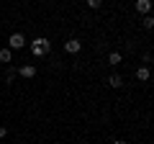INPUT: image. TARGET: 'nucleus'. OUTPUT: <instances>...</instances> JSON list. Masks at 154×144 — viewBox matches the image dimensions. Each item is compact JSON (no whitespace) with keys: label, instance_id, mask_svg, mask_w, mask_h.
Masks as SVG:
<instances>
[{"label":"nucleus","instance_id":"obj_2","mask_svg":"<svg viewBox=\"0 0 154 144\" xmlns=\"http://www.w3.org/2000/svg\"><path fill=\"white\" fill-rule=\"evenodd\" d=\"M23 46H26V36H23V33H11V36H8V49L11 52H18V49H23Z\"/></svg>","mask_w":154,"mask_h":144},{"label":"nucleus","instance_id":"obj_11","mask_svg":"<svg viewBox=\"0 0 154 144\" xmlns=\"http://www.w3.org/2000/svg\"><path fill=\"white\" fill-rule=\"evenodd\" d=\"M144 28H154V16H144Z\"/></svg>","mask_w":154,"mask_h":144},{"label":"nucleus","instance_id":"obj_14","mask_svg":"<svg viewBox=\"0 0 154 144\" xmlns=\"http://www.w3.org/2000/svg\"><path fill=\"white\" fill-rule=\"evenodd\" d=\"M113 144H126V142H123V139H116V142Z\"/></svg>","mask_w":154,"mask_h":144},{"label":"nucleus","instance_id":"obj_6","mask_svg":"<svg viewBox=\"0 0 154 144\" xmlns=\"http://www.w3.org/2000/svg\"><path fill=\"white\" fill-rule=\"evenodd\" d=\"M121 62H123V57L118 54V52H110V54H108V64H113V67H118V64H121Z\"/></svg>","mask_w":154,"mask_h":144},{"label":"nucleus","instance_id":"obj_13","mask_svg":"<svg viewBox=\"0 0 154 144\" xmlns=\"http://www.w3.org/2000/svg\"><path fill=\"white\" fill-rule=\"evenodd\" d=\"M5 134H8V129H5V126H3V124H0V139L5 136Z\"/></svg>","mask_w":154,"mask_h":144},{"label":"nucleus","instance_id":"obj_8","mask_svg":"<svg viewBox=\"0 0 154 144\" xmlns=\"http://www.w3.org/2000/svg\"><path fill=\"white\" fill-rule=\"evenodd\" d=\"M108 85H110V88H121V85H123V77H121V75H110V77H108Z\"/></svg>","mask_w":154,"mask_h":144},{"label":"nucleus","instance_id":"obj_12","mask_svg":"<svg viewBox=\"0 0 154 144\" xmlns=\"http://www.w3.org/2000/svg\"><path fill=\"white\" fill-rule=\"evenodd\" d=\"M88 5L90 8H100V5H103V0H88Z\"/></svg>","mask_w":154,"mask_h":144},{"label":"nucleus","instance_id":"obj_9","mask_svg":"<svg viewBox=\"0 0 154 144\" xmlns=\"http://www.w3.org/2000/svg\"><path fill=\"white\" fill-rule=\"evenodd\" d=\"M136 80L146 83V80H149V67H139V70H136Z\"/></svg>","mask_w":154,"mask_h":144},{"label":"nucleus","instance_id":"obj_4","mask_svg":"<svg viewBox=\"0 0 154 144\" xmlns=\"http://www.w3.org/2000/svg\"><path fill=\"white\" fill-rule=\"evenodd\" d=\"M18 75L26 77V80H31V77H36V67H33V64H23L21 70H18Z\"/></svg>","mask_w":154,"mask_h":144},{"label":"nucleus","instance_id":"obj_5","mask_svg":"<svg viewBox=\"0 0 154 144\" xmlns=\"http://www.w3.org/2000/svg\"><path fill=\"white\" fill-rule=\"evenodd\" d=\"M149 11H152V3H149V0H136V13L149 16Z\"/></svg>","mask_w":154,"mask_h":144},{"label":"nucleus","instance_id":"obj_10","mask_svg":"<svg viewBox=\"0 0 154 144\" xmlns=\"http://www.w3.org/2000/svg\"><path fill=\"white\" fill-rule=\"evenodd\" d=\"M13 59V52L11 49H0V62H11Z\"/></svg>","mask_w":154,"mask_h":144},{"label":"nucleus","instance_id":"obj_1","mask_svg":"<svg viewBox=\"0 0 154 144\" xmlns=\"http://www.w3.org/2000/svg\"><path fill=\"white\" fill-rule=\"evenodd\" d=\"M51 52V41L46 39V36H38V39L31 41V54L36 57V59H41V57H46Z\"/></svg>","mask_w":154,"mask_h":144},{"label":"nucleus","instance_id":"obj_3","mask_svg":"<svg viewBox=\"0 0 154 144\" xmlns=\"http://www.w3.org/2000/svg\"><path fill=\"white\" fill-rule=\"evenodd\" d=\"M80 49H82V41H77V39H69V41L64 44V52H67V54H77Z\"/></svg>","mask_w":154,"mask_h":144},{"label":"nucleus","instance_id":"obj_15","mask_svg":"<svg viewBox=\"0 0 154 144\" xmlns=\"http://www.w3.org/2000/svg\"><path fill=\"white\" fill-rule=\"evenodd\" d=\"M0 41H3V39H0Z\"/></svg>","mask_w":154,"mask_h":144},{"label":"nucleus","instance_id":"obj_7","mask_svg":"<svg viewBox=\"0 0 154 144\" xmlns=\"http://www.w3.org/2000/svg\"><path fill=\"white\" fill-rule=\"evenodd\" d=\"M16 75H18L16 67H8V70H5V85H13V83H16Z\"/></svg>","mask_w":154,"mask_h":144}]
</instances>
